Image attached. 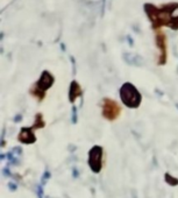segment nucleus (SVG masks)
Listing matches in <instances>:
<instances>
[{"label":"nucleus","mask_w":178,"mask_h":198,"mask_svg":"<svg viewBox=\"0 0 178 198\" xmlns=\"http://www.w3.org/2000/svg\"><path fill=\"white\" fill-rule=\"evenodd\" d=\"M100 156H101V152H100L99 148L92 149V152H91V163H93V161H94L95 163H97L98 170H99V167H100Z\"/></svg>","instance_id":"1"},{"label":"nucleus","mask_w":178,"mask_h":198,"mask_svg":"<svg viewBox=\"0 0 178 198\" xmlns=\"http://www.w3.org/2000/svg\"><path fill=\"white\" fill-rule=\"evenodd\" d=\"M125 60L129 63V64H141V58L139 56H135V55L132 54H125Z\"/></svg>","instance_id":"3"},{"label":"nucleus","mask_w":178,"mask_h":198,"mask_svg":"<svg viewBox=\"0 0 178 198\" xmlns=\"http://www.w3.org/2000/svg\"><path fill=\"white\" fill-rule=\"evenodd\" d=\"M176 106H177V108H178V104H176Z\"/></svg>","instance_id":"5"},{"label":"nucleus","mask_w":178,"mask_h":198,"mask_svg":"<svg viewBox=\"0 0 178 198\" xmlns=\"http://www.w3.org/2000/svg\"><path fill=\"white\" fill-rule=\"evenodd\" d=\"M51 83H53L51 77H50L48 74H44L43 76H42V79L40 81V86H41L42 89H47V87L50 86Z\"/></svg>","instance_id":"2"},{"label":"nucleus","mask_w":178,"mask_h":198,"mask_svg":"<svg viewBox=\"0 0 178 198\" xmlns=\"http://www.w3.org/2000/svg\"><path fill=\"white\" fill-rule=\"evenodd\" d=\"M172 17H174V18H177L178 17V7H177V8L174 9V12H172Z\"/></svg>","instance_id":"4"}]
</instances>
